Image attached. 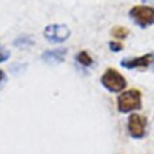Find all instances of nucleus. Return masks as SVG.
I'll return each mask as SVG.
<instances>
[{
    "label": "nucleus",
    "mask_w": 154,
    "mask_h": 154,
    "mask_svg": "<svg viewBox=\"0 0 154 154\" xmlns=\"http://www.w3.org/2000/svg\"><path fill=\"white\" fill-rule=\"evenodd\" d=\"M117 109L120 113H131L141 109V91L137 88L127 90L119 96Z\"/></svg>",
    "instance_id": "1"
},
{
    "label": "nucleus",
    "mask_w": 154,
    "mask_h": 154,
    "mask_svg": "<svg viewBox=\"0 0 154 154\" xmlns=\"http://www.w3.org/2000/svg\"><path fill=\"white\" fill-rule=\"evenodd\" d=\"M101 84L113 93H120L127 86L126 79L114 69H107L101 76Z\"/></svg>",
    "instance_id": "2"
},
{
    "label": "nucleus",
    "mask_w": 154,
    "mask_h": 154,
    "mask_svg": "<svg viewBox=\"0 0 154 154\" xmlns=\"http://www.w3.org/2000/svg\"><path fill=\"white\" fill-rule=\"evenodd\" d=\"M128 14L140 27H149L154 23V9L150 6H134Z\"/></svg>",
    "instance_id": "3"
},
{
    "label": "nucleus",
    "mask_w": 154,
    "mask_h": 154,
    "mask_svg": "<svg viewBox=\"0 0 154 154\" xmlns=\"http://www.w3.org/2000/svg\"><path fill=\"white\" fill-rule=\"evenodd\" d=\"M44 37L51 43H63L70 37V29L66 24H49L44 29Z\"/></svg>",
    "instance_id": "4"
},
{
    "label": "nucleus",
    "mask_w": 154,
    "mask_h": 154,
    "mask_svg": "<svg viewBox=\"0 0 154 154\" xmlns=\"http://www.w3.org/2000/svg\"><path fill=\"white\" fill-rule=\"evenodd\" d=\"M146 127H147V119L141 114L133 113L128 117L127 121V130L133 138H143L146 134Z\"/></svg>",
    "instance_id": "5"
},
{
    "label": "nucleus",
    "mask_w": 154,
    "mask_h": 154,
    "mask_svg": "<svg viewBox=\"0 0 154 154\" xmlns=\"http://www.w3.org/2000/svg\"><path fill=\"white\" fill-rule=\"evenodd\" d=\"M154 61V54L149 53L141 57H134V59H124L121 60V66L126 69H147Z\"/></svg>",
    "instance_id": "6"
},
{
    "label": "nucleus",
    "mask_w": 154,
    "mask_h": 154,
    "mask_svg": "<svg viewBox=\"0 0 154 154\" xmlns=\"http://www.w3.org/2000/svg\"><path fill=\"white\" fill-rule=\"evenodd\" d=\"M67 50L66 49H54V50H46L42 54V60L47 64H59L64 60Z\"/></svg>",
    "instance_id": "7"
},
{
    "label": "nucleus",
    "mask_w": 154,
    "mask_h": 154,
    "mask_svg": "<svg viewBox=\"0 0 154 154\" xmlns=\"http://www.w3.org/2000/svg\"><path fill=\"white\" fill-rule=\"evenodd\" d=\"M76 60L82 64V66H91L93 64V59H91V56L88 54L87 51H80L79 54H77L76 57Z\"/></svg>",
    "instance_id": "8"
},
{
    "label": "nucleus",
    "mask_w": 154,
    "mask_h": 154,
    "mask_svg": "<svg viewBox=\"0 0 154 154\" xmlns=\"http://www.w3.org/2000/svg\"><path fill=\"white\" fill-rule=\"evenodd\" d=\"M111 34H113V37L119 38V40H123V38H126L128 36V29L121 27V26H116L111 30Z\"/></svg>",
    "instance_id": "9"
},
{
    "label": "nucleus",
    "mask_w": 154,
    "mask_h": 154,
    "mask_svg": "<svg viewBox=\"0 0 154 154\" xmlns=\"http://www.w3.org/2000/svg\"><path fill=\"white\" fill-rule=\"evenodd\" d=\"M32 44H33V38L30 36H20L19 38L14 40V46H17V47H27Z\"/></svg>",
    "instance_id": "10"
},
{
    "label": "nucleus",
    "mask_w": 154,
    "mask_h": 154,
    "mask_svg": "<svg viewBox=\"0 0 154 154\" xmlns=\"http://www.w3.org/2000/svg\"><path fill=\"white\" fill-rule=\"evenodd\" d=\"M111 51H121L123 50V43H119V42H110L109 43Z\"/></svg>",
    "instance_id": "11"
},
{
    "label": "nucleus",
    "mask_w": 154,
    "mask_h": 154,
    "mask_svg": "<svg viewBox=\"0 0 154 154\" xmlns=\"http://www.w3.org/2000/svg\"><path fill=\"white\" fill-rule=\"evenodd\" d=\"M9 57H10V53H9L7 50H2V49H0V63L6 61Z\"/></svg>",
    "instance_id": "12"
},
{
    "label": "nucleus",
    "mask_w": 154,
    "mask_h": 154,
    "mask_svg": "<svg viewBox=\"0 0 154 154\" xmlns=\"http://www.w3.org/2000/svg\"><path fill=\"white\" fill-rule=\"evenodd\" d=\"M3 79H5V72H3V70H0V83L3 82Z\"/></svg>",
    "instance_id": "13"
},
{
    "label": "nucleus",
    "mask_w": 154,
    "mask_h": 154,
    "mask_svg": "<svg viewBox=\"0 0 154 154\" xmlns=\"http://www.w3.org/2000/svg\"><path fill=\"white\" fill-rule=\"evenodd\" d=\"M144 3H151V5H154V0H143Z\"/></svg>",
    "instance_id": "14"
}]
</instances>
